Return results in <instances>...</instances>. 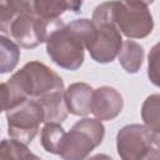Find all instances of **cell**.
I'll use <instances>...</instances> for the list:
<instances>
[{"instance_id": "cell-18", "label": "cell", "mask_w": 160, "mask_h": 160, "mask_svg": "<svg viewBox=\"0 0 160 160\" xmlns=\"http://www.w3.org/2000/svg\"><path fill=\"white\" fill-rule=\"evenodd\" d=\"M148 78L152 85L160 88V41L150 49L148 55Z\"/></svg>"}, {"instance_id": "cell-17", "label": "cell", "mask_w": 160, "mask_h": 160, "mask_svg": "<svg viewBox=\"0 0 160 160\" xmlns=\"http://www.w3.org/2000/svg\"><path fill=\"white\" fill-rule=\"evenodd\" d=\"M0 158L1 159H39L38 155L32 154L28 144L19 141L14 138L2 139L0 145Z\"/></svg>"}, {"instance_id": "cell-16", "label": "cell", "mask_w": 160, "mask_h": 160, "mask_svg": "<svg viewBox=\"0 0 160 160\" xmlns=\"http://www.w3.org/2000/svg\"><path fill=\"white\" fill-rule=\"evenodd\" d=\"M141 119L151 131H160V94H151L144 100Z\"/></svg>"}, {"instance_id": "cell-10", "label": "cell", "mask_w": 160, "mask_h": 160, "mask_svg": "<svg viewBox=\"0 0 160 160\" xmlns=\"http://www.w3.org/2000/svg\"><path fill=\"white\" fill-rule=\"evenodd\" d=\"M94 89L86 82H72L65 91V104L70 114L75 116H86L91 112Z\"/></svg>"}, {"instance_id": "cell-5", "label": "cell", "mask_w": 160, "mask_h": 160, "mask_svg": "<svg viewBox=\"0 0 160 160\" xmlns=\"http://www.w3.org/2000/svg\"><path fill=\"white\" fill-rule=\"evenodd\" d=\"M112 20L128 39H144L154 29L148 5L139 0H114Z\"/></svg>"}, {"instance_id": "cell-15", "label": "cell", "mask_w": 160, "mask_h": 160, "mask_svg": "<svg viewBox=\"0 0 160 160\" xmlns=\"http://www.w3.org/2000/svg\"><path fill=\"white\" fill-rule=\"evenodd\" d=\"M20 59V49L18 42L12 41L6 35L0 36V72L6 74L12 71Z\"/></svg>"}, {"instance_id": "cell-19", "label": "cell", "mask_w": 160, "mask_h": 160, "mask_svg": "<svg viewBox=\"0 0 160 160\" xmlns=\"http://www.w3.org/2000/svg\"><path fill=\"white\" fill-rule=\"evenodd\" d=\"M34 1L35 0H6L15 15L34 14Z\"/></svg>"}, {"instance_id": "cell-8", "label": "cell", "mask_w": 160, "mask_h": 160, "mask_svg": "<svg viewBox=\"0 0 160 160\" xmlns=\"http://www.w3.org/2000/svg\"><path fill=\"white\" fill-rule=\"evenodd\" d=\"M96 38L88 49L91 59L99 64H109L114 61L122 46L121 31L114 22H104L96 25Z\"/></svg>"}, {"instance_id": "cell-11", "label": "cell", "mask_w": 160, "mask_h": 160, "mask_svg": "<svg viewBox=\"0 0 160 160\" xmlns=\"http://www.w3.org/2000/svg\"><path fill=\"white\" fill-rule=\"evenodd\" d=\"M82 0H35L34 15L46 21H59L65 11L79 12Z\"/></svg>"}, {"instance_id": "cell-6", "label": "cell", "mask_w": 160, "mask_h": 160, "mask_svg": "<svg viewBox=\"0 0 160 160\" xmlns=\"http://www.w3.org/2000/svg\"><path fill=\"white\" fill-rule=\"evenodd\" d=\"M8 134L25 144H30L44 122V111L36 99H28L6 111Z\"/></svg>"}, {"instance_id": "cell-12", "label": "cell", "mask_w": 160, "mask_h": 160, "mask_svg": "<svg viewBox=\"0 0 160 160\" xmlns=\"http://www.w3.org/2000/svg\"><path fill=\"white\" fill-rule=\"evenodd\" d=\"M64 91H55L36 99L44 111V124L51 121L64 122L66 120L69 110L65 104Z\"/></svg>"}, {"instance_id": "cell-13", "label": "cell", "mask_w": 160, "mask_h": 160, "mask_svg": "<svg viewBox=\"0 0 160 160\" xmlns=\"http://www.w3.org/2000/svg\"><path fill=\"white\" fill-rule=\"evenodd\" d=\"M144 48L134 41V40H125L118 55L119 64L128 74H136L144 61Z\"/></svg>"}, {"instance_id": "cell-3", "label": "cell", "mask_w": 160, "mask_h": 160, "mask_svg": "<svg viewBox=\"0 0 160 160\" xmlns=\"http://www.w3.org/2000/svg\"><path fill=\"white\" fill-rule=\"evenodd\" d=\"M105 126L98 118H82L65 132L59 156L64 160H82L101 145Z\"/></svg>"}, {"instance_id": "cell-20", "label": "cell", "mask_w": 160, "mask_h": 160, "mask_svg": "<svg viewBox=\"0 0 160 160\" xmlns=\"http://www.w3.org/2000/svg\"><path fill=\"white\" fill-rule=\"evenodd\" d=\"M155 140H156V145H158V148L160 149V131L155 132Z\"/></svg>"}, {"instance_id": "cell-14", "label": "cell", "mask_w": 160, "mask_h": 160, "mask_svg": "<svg viewBox=\"0 0 160 160\" xmlns=\"http://www.w3.org/2000/svg\"><path fill=\"white\" fill-rule=\"evenodd\" d=\"M65 129L61 122H45L40 132V142L46 152L59 155L65 136Z\"/></svg>"}, {"instance_id": "cell-7", "label": "cell", "mask_w": 160, "mask_h": 160, "mask_svg": "<svg viewBox=\"0 0 160 160\" xmlns=\"http://www.w3.org/2000/svg\"><path fill=\"white\" fill-rule=\"evenodd\" d=\"M61 25H64L61 20L51 22L42 20L34 14H21L16 15L11 21L8 35L15 40L19 46L24 49H34L45 42L49 34Z\"/></svg>"}, {"instance_id": "cell-4", "label": "cell", "mask_w": 160, "mask_h": 160, "mask_svg": "<svg viewBox=\"0 0 160 160\" xmlns=\"http://www.w3.org/2000/svg\"><path fill=\"white\" fill-rule=\"evenodd\" d=\"M116 150L124 160L160 159L155 132L146 125L129 124L119 129L116 134Z\"/></svg>"}, {"instance_id": "cell-2", "label": "cell", "mask_w": 160, "mask_h": 160, "mask_svg": "<svg viewBox=\"0 0 160 160\" xmlns=\"http://www.w3.org/2000/svg\"><path fill=\"white\" fill-rule=\"evenodd\" d=\"M96 30L94 21L86 18L54 29L45 41L50 60L65 70H78L84 62L85 50L96 38Z\"/></svg>"}, {"instance_id": "cell-1", "label": "cell", "mask_w": 160, "mask_h": 160, "mask_svg": "<svg viewBox=\"0 0 160 160\" xmlns=\"http://www.w3.org/2000/svg\"><path fill=\"white\" fill-rule=\"evenodd\" d=\"M64 90L62 79L52 69L38 60L29 61L0 85L1 110L6 112L28 99H39Z\"/></svg>"}, {"instance_id": "cell-21", "label": "cell", "mask_w": 160, "mask_h": 160, "mask_svg": "<svg viewBox=\"0 0 160 160\" xmlns=\"http://www.w3.org/2000/svg\"><path fill=\"white\" fill-rule=\"evenodd\" d=\"M139 1L144 2V4H145V5H148V6H149L150 4H152V2H154V0H139Z\"/></svg>"}, {"instance_id": "cell-9", "label": "cell", "mask_w": 160, "mask_h": 160, "mask_svg": "<svg viewBox=\"0 0 160 160\" xmlns=\"http://www.w3.org/2000/svg\"><path fill=\"white\" fill-rule=\"evenodd\" d=\"M124 108L122 95L111 86L94 89L91 112L101 121H111L120 115Z\"/></svg>"}]
</instances>
